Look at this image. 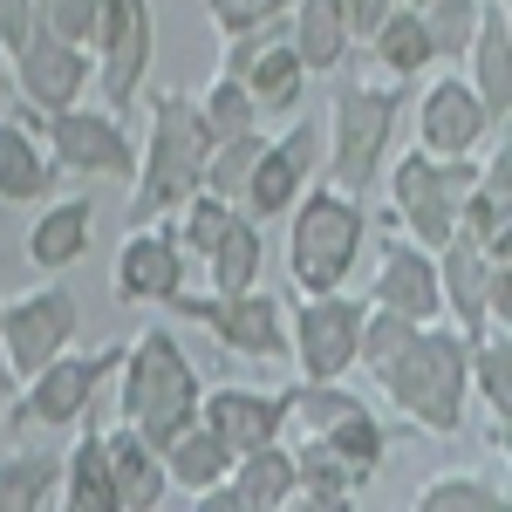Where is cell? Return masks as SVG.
Instances as JSON below:
<instances>
[{
	"instance_id": "cell-32",
	"label": "cell",
	"mask_w": 512,
	"mask_h": 512,
	"mask_svg": "<svg viewBox=\"0 0 512 512\" xmlns=\"http://www.w3.org/2000/svg\"><path fill=\"white\" fill-rule=\"evenodd\" d=\"M308 437H321L349 472H362V478H376V465H383V451H390V437H383V424H376V410L362 403V410H349V417H335L328 431H308Z\"/></svg>"
},
{
	"instance_id": "cell-3",
	"label": "cell",
	"mask_w": 512,
	"mask_h": 512,
	"mask_svg": "<svg viewBox=\"0 0 512 512\" xmlns=\"http://www.w3.org/2000/svg\"><path fill=\"white\" fill-rule=\"evenodd\" d=\"M362 246H369L362 198L335 192V185H301V198L287 205V280L301 294H335L355 274Z\"/></svg>"
},
{
	"instance_id": "cell-22",
	"label": "cell",
	"mask_w": 512,
	"mask_h": 512,
	"mask_svg": "<svg viewBox=\"0 0 512 512\" xmlns=\"http://www.w3.org/2000/svg\"><path fill=\"white\" fill-rule=\"evenodd\" d=\"M198 424H212L226 451H253L287 431V390H212L198 396Z\"/></svg>"
},
{
	"instance_id": "cell-6",
	"label": "cell",
	"mask_w": 512,
	"mask_h": 512,
	"mask_svg": "<svg viewBox=\"0 0 512 512\" xmlns=\"http://www.w3.org/2000/svg\"><path fill=\"white\" fill-rule=\"evenodd\" d=\"M403 96L396 89H376V82H349L335 96V130H328V185L335 192L362 198L383 171V151H390V130Z\"/></svg>"
},
{
	"instance_id": "cell-42",
	"label": "cell",
	"mask_w": 512,
	"mask_h": 512,
	"mask_svg": "<svg viewBox=\"0 0 512 512\" xmlns=\"http://www.w3.org/2000/svg\"><path fill=\"white\" fill-rule=\"evenodd\" d=\"M335 7H342V21H349V35H355V41H369V35H376V21L390 14L396 0H335Z\"/></svg>"
},
{
	"instance_id": "cell-29",
	"label": "cell",
	"mask_w": 512,
	"mask_h": 512,
	"mask_svg": "<svg viewBox=\"0 0 512 512\" xmlns=\"http://www.w3.org/2000/svg\"><path fill=\"white\" fill-rule=\"evenodd\" d=\"M55 499L69 512H117V492H110V458H103V431H89L69 444L62 458V478H55Z\"/></svg>"
},
{
	"instance_id": "cell-17",
	"label": "cell",
	"mask_w": 512,
	"mask_h": 512,
	"mask_svg": "<svg viewBox=\"0 0 512 512\" xmlns=\"http://www.w3.org/2000/svg\"><path fill=\"white\" fill-rule=\"evenodd\" d=\"M492 110L478 103V89L465 76H437L424 89V103H417V151H431V158H478L485 144H492Z\"/></svg>"
},
{
	"instance_id": "cell-9",
	"label": "cell",
	"mask_w": 512,
	"mask_h": 512,
	"mask_svg": "<svg viewBox=\"0 0 512 512\" xmlns=\"http://www.w3.org/2000/svg\"><path fill=\"white\" fill-rule=\"evenodd\" d=\"M123 362V342H103V349H82V355H55V362H41L35 376L21 383L14 396V424H41V431H62V424H82L89 417V403L96 390L117 376Z\"/></svg>"
},
{
	"instance_id": "cell-15",
	"label": "cell",
	"mask_w": 512,
	"mask_h": 512,
	"mask_svg": "<svg viewBox=\"0 0 512 512\" xmlns=\"http://www.w3.org/2000/svg\"><path fill=\"white\" fill-rule=\"evenodd\" d=\"M7 82L21 89L28 117H55V110L82 103V89H89V55H82L76 41L35 28V35L7 55Z\"/></svg>"
},
{
	"instance_id": "cell-31",
	"label": "cell",
	"mask_w": 512,
	"mask_h": 512,
	"mask_svg": "<svg viewBox=\"0 0 512 512\" xmlns=\"http://www.w3.org/2000/svg\"><path fill=\"white\" fill-rule=\"evenodd\" d=\"M362 485L369 478L349 472L321 437H301V451H294V499H308V506H349Z\"/></svg>"
},
{
	"instance_id": "cell-12",
	"label": "cell",
	"mask_w": 512,
	"mask_h": 512,
	"mask_svg": "<svg viewBox=\"0 0 512 512\" xmlns=\"http://www.w3.org/2000/svg\"><path fill=\"white\" fill-rule=\"evenodd\" d=\"M171 308L192 315V321H205L233 355H253V362H280V355H287L280 301L260 294V287H239V294H212V287H205V294H178Z\"/></svg>"
},
{
	"instance_id": "cell-37",
	"label": "cell",
	"mask_w": 512,
	"mask_h": 512,
	"mask_svg": "<svg viewBox=\"0 0 512 512\" xmlns=\"http://www.w3.org/2000/svg\"><path fill=\"white\" fill-rule=\"evenodd\" d=\"M417 21H424L437 55H465V41L478 28V0H431V7H417Z\"/></svg>"
},
{
	"instance_id": "cell-7",
	"label": "cell",
	"mask_w": 512,
	"mask_h": 512,
	"mask_svg": "<svg viewBox=\"0 0 512 512\" xmlns=\"http://www.w3.org/2000/svg\"><path fill=\"white\" fill-rule=\"evenodd\" d=\"M478 185V158H431V151H410L396 158L390 171V198H396V219L410 226V239L437 253L444 239L458 233V205Z\"/></svg>"
},
{
	"instance_id": "cell-26",
	"label": "cell",
	"mask_w": 512,
	"mask_h": 512,
	"mask_svg": "<svg viewBox=\"0 0 512 512\" xmlns=\"http://www.w3.org/2000/svg\"><path fill=\"white\" fill-rule=\"evenodd\" d=\"M287 14H294L287 41H294L301 69H308V76H328V69H342V55L355 48L349 21H342V7H335V0H294Z\"/></svg>"
},
{
	"instance_id": "cell-41",
	"label": "cell",
	"mask_w": 512,
	"mask_h": 512,
	"mask_svg": "<svg viewBox=\"0 0 512 512\" xmlns=\"http://www.w3.org/2000/svg\"><path fill=\"white\" fill-rule=\"evenodd\" d=\"M41 28V0H0V48L14 55L21 41Z\"/></svg>"
},
{
	"instance_id": "cell-16",
	"label": "cell",
	"mask_w": 512,
	"mask_h": 512,
	"mask_svg": "<svg viewBox=\"0 0 512 512\" xmlns=\"http://www.w3.org/2000/svg\"><path fill=\"white\" fill-rule=\"evenodd\" d=\"M226 76H239L246 96L260 110H280V117H294V103L308 89V69H301L294 41L274 35V21L267 28H246V35H226Z\"/></svg>"
},
{
	"instance_id": "cell-2",
	"label": "cell",
	"mask_w": 512,
	"mask_h": 512,
	"mask_svg": "<svg viewBox=\"0 0 512 512\" xmlns=\"http://www.w3.org/2000/svg\"><path fill=\"white\" fill-rule=\"evenodd\" d=\"M205 158H212V137L205 117L185 89H151V144L144 164L130 171L137 192H130V226H151L164 212H178L192 192H205Z\"/></svg>"
},
{
	"instance_id": "cell-23",
	"label": "cell",
	"mask_w": 512,
	"mask_h": 512,
	"mask_svg": "<svg viewBox=\"0 0 512 512\" xmlns=\"http://www.w3.org/2000/svg\"><path fill=\"white\" fill-rule=\"evenodd\" d=\"M465 62H472V89L478 103L492 110V123H506L512 110V21H506V0H478V28L465 41Z\"/></svg>"
},
{
	"instance_id": "cell-14",
	"label": "cell",
	"mask_w": 512,
	"mask_h": 512,
	"mask_svg": "<svg viewBox=\"0 0 512 512\" xmlns=\"http://www.w3.org/2000/svg\"><path fill=\"white\" fill-rule=\"evenodd\" d=\"M355 335H362V301L335 294H308L294 308V362L301 383H342L355 369Z\"/></svg>"
},
{
	"instance_id": "cell-18",
	"label": "cell",
	"mask_w": 512,
	"mask_h": 512,
	"mask_svg": "<svg viewBox=\"0 0 512 512\" xmlns=\"http://www.w3.org/2000/svg\"><path fill=\"white\" fill-rule=\"evenodd\" d=\"M117 294L130 308H171L185 294V246H178V226H130L117 253Z\"/></svg>"
},
{
	"instance_id": "cell-43",
	"label": "cell",
	"mask_w": 512,
	"mask_h": 512,
	"mask_svg": "<svg viewBox=\"0 0 512 512\" xmlns=\"http://www.w3.org/2000/svg\"><path fill=\"white\" fill-rule=\"evenodd\" d=\"M0 89H7V48H0Z\"/></svg>"
},
{
	"instance_id": "cell-27",
	"label": "cell",
	"mask_w": 512,
	"mask_h": 512,
	"mask_svg": "<svg viewBox=\"0 0 512 512\" xmlns=\"http://www.w3.org/2000/svg\"><path fill=\"white\" fill-rule=\"evenodd\" d=\"M164 451V478H171V485H178V492H212V485H219V478L233 472V451H226V444H219V431H212V424H185V431L171 437V444H158Z\"/></svg>"
},
{
	"instance_id": "cell-10",
	"label": "cell",
	"mask_w": 512,
	"mask_h": 512,
	"mask_svg": "<svg viewBox=\"0 0 512 512\" xmlns=\"http://www.w3.org/2000/svg\"><path fill=\"white\" fill-rule=\"evenodd\" d=\"M69 342H76V294L69 287H35V294L0 301V362L14 383H28Z\"/></svg>"
},
{
	"instance_id": "cell-44",
	"label": "cell",
	"mask_w": 512,
	"mask_h": 512,
	"mask_svg": "<svg viewBox=\"0 0 512 512\" xmlns=\"http://www.w3.org/2000/svg\"><path fill=\"white\" fill-rule=\"evenodd\" d=\"M403 7H431V0H403Z\"/></svg>"
},
{
	"instance_id": "cell-35",
	"label": "cell",
	"mask_w": 512,
	"mask_h": 512,
	"mask_svg": "<svg viewBox=\"0 0 512 512\" xmlns=\"http://www.w3.org/2000/svg\"><path fill=\"white\" fill-rule=\"evenodd\" d=\"M506 362H512L506 328H485V335H472V383H478V396H485V410H492V417H506V410H512V376H506Z\"/></svg>"
},
{
	"instance_id": "cell-20",
	"label": "cell",
	"mask_w": 512,
	"mask_h": 512,
	"mask_svg": "<svg viewBox=\"0 0 512 512\" xmlns=\"http://www.w3.org/2000/svg\"><path fill=\"white\" fill-rule=\"evenodd\" d=\"M294 499V451L287 444H253L239 451L233 472L219 478L212 492H198V506H219V512H274Z\"/></svg>"
},
{
	"instance_id": "cell-30",
	"label": "cell",
	"mask_w": 512,
	"mask_h": 512,
	"mask_svg": "<svg viewBox=\"0 0 512 512\" xmlns=\"http://www.w3.org/2000/svg\"><path fill=\"white\" fill-rule=\"evenodd\" d=\"M55 192V158L35 144L28 123H0V198L7 205H35Z\"/></svg>"
},
{
	"instance_id": "cell-1",
	"label": "cell",
	"mask_w": 512,
	"mask_h": 512,
	"mask_svg": "<svg viewBox=\"0 0 512 512\" xmlns=\"http://www.w3.org/2000/svg\"><path fill=\"white\" fill-rule=\"evenodd\" d=\"M369 376L383 383V396L410 424H424L431 437H458L465 431V396H472V335L417 321Z\"/></svg>"
},
{
	"instance_id": "cell-4",
	"label": "cell",
	"mask_w": 512,
	"mask_h": 512,
	"mask_svg": "<svg viewBox=\"0 0 512 512\" xmlns=\"http://www.w3.org/2000/svg\"><path fill=\"white\" fill-rule=\"evenodd\" d=\"M123 390H117V417L130 431H144L151 444H171L198 417V369L178 349L171 328H144L137 342H123Z\"/></svg>"
},
{
	"instance_id": "cell-8",
	"label": "cell",
	"mask_w": 512,
	"mask_h": 512,
	"mask_svg": "<svg viewBox=\"0 0 512 512\" xmlns=\"http://www.w3.org/2000/svg\"><path fill=\"white\" fill-rule=\"evenodd\" d=\"M96 89L110 110H130L144 96V76H151V55H158V14L151 0H96Z\"/></svg>"
},
{
	"instance_id": "cell-25",
	"label": "cell",
	"mask_w": 512,
	"mask_h": 512,
	"mask_svg": "<svg viewBox=\"0 0 512 512\" xmlns=\"http://www.w3.org/2000/svg\"><path fill=\"white\" fill-rule=\"evenodd\" d=\"M89 233H96V205L89 198H48L28 226V260L41 274H69L82 253H89Z\"/></svg>"
},
{
	"instance_id": "cell-11",
	"label": "cell",
	"mask_w": 512,
	"mask_h": 512,
	"mask_svg": "<svg viewBox=\"0 0 512 512\" xmlns=\"http://www.w3.org/2000/svg\"><path fill=\"white\" fill-rule=\"evenodd\" d=\"M41 144L62 171H82V178H130L137 171V144L123 137L117 110H89V103H69L55 117H41Z\"/></svg>"
},
{
	"instance_id": "cell-34",
	"label": "cell",
	"mask_w": 512,
	"mask_h": 512,
	"mask_svg": "<svg viewBox=\"0 0 512 512\" xmlns=\"http://www.w3.org/2000/svg\"><path fill=\"white\" fill-rule=\"evenodd\" d=\"M198 117H205V137L219 144V137H239V130H253V123H260V103L246 96V82H239V76H226V69H219V82L198 96Z\"/></svg>"
},
{
	"instance_id": "cell-39",
	"label": "cell",
	"mask_w": 512,
	"mask_h": 512,
	"mask_svg": "<svg viewBox=\"0 0 512 512\" xmlns=\"http://www.w3.org/2000/svg\"><path fill=\"white\" fill-rule=\"evenodd\" d=\"M294 0H205V14L219 21V35H246V28H267L280 21Z\"/></svg>"
},
{
	"instance_id": "cell-33",
	"label": "cell",
	"mask_w": 512,
	"mask_h": 512,
	"mask_svg": "<svg viewBox=\"0 0 512 512\" xmlns=\"http://www.w3.org/2000/svg\"><path fill=\"white\" fill-rule=\"evenodd\" d=\"M55 478H62V458H41V451H14L0 458V512H35L55 499Z\"/></svg>"
},
{
	"instance_id": "cell-13",
	"label": "cell",
	"mask_w": 512,
	"mask_h": 512,
	"mask_svg": "<svg viewBox=\"0 0 512 512\" xmlns=\"http://www.w3.org/2000/svg\"><path fill=\"white\" fill-rule=\"evenodd\" d=\"M315 151H321L315 117H294L280 137H267V144H260V158H253V171H246V185H239L233 205L246 212V219H280V212L301 198V185H308Z\"/></svg>"
},
{
	"instance_id": "cell-38",
	"label": "cell",
	"mask_w": 512,
	"mask_h": 512,
	"mask_svg": "<svg viewBox=\"0 0 512 512\" xmlns=\"http://www.w3.org/2000/svg\"><path fill=\"white\" fill-rule=\"evenodd\" d=\"M485 506H506V492L485 478H431L417 492V512H485Z\"/></svg>"
},
{
	"instance_id": "cell-36",
	"label": "cell",
	"mask_w": 512,
	"mask_h": 512,
	"mask_svg": "<svg viewBox=\"0 0 512 512\" xmlns=\"http://www.w3.org/2000/svg\"><path fill=\"white\" fill-rule=\"evenodd\" d=\"M260 123L253 130H239V137H219L212 144V158H205V192L219 198H239V185H246V171H253V158H260Z\"/></svg>"
},
{
	"instance_id": "cell-21",
	"label": "cell",
	"mask_w": 512,
	"mask_h": 512,
	"mask_svg": "<svg viewBox=\"0 0 512 512\" xmlns=\"http://www.w3.org/2000/svg\"><path fill=\"white\" fill-rule=\"evenodd\" d=\"M437 260V294H444V315L458 321V335H485L492 321H485V280H492V260L499 253H485L465 226L444 239L431 253Z\"/></svg>"
},
{
	"instance_id": "cell-19",
	"label": "cell",
	"mask_w": 512,
	"mask_h": 512,
	"mask_svg": "<svg viewBox=\"0 0 512 512\" xmlns=\"http://www.w3.org/2000/svg\"><path fill=\"white\" fill-rule=\"evenodd\" d=\"M369 301L403 321H437L444 294H437V260L417 239H383L376 246V274H369Z\"/></svg>"
},
{
	"instance_id": "cell-5",
	"label": "cell",
	"mask_w": 512,
	"mask_h": 512,
	"mask_svg": "<svg viewBox=\"0 0 512 512\" xmlns=\"http://www.w3.org/2000/svg\"><path fill=\"white\" fill-rule=\"evenodd\" d=\"M178 246H192L205 260V287L212 294H239L260 287V219H246L233 198L219 192H192L178 205Z\"/></svg>"
},
{
	"instance_id": "cell-24",
	"label": "cell",
	"mask_w": 512,
	"mask_h": 512,
	"mask_svg": "<svg viewBox=\"0 0 512 512\" xmlns=\"http://www.w3.org/2000/svg\"><path fill=\"white\" fill-rule=\"evenodd\" d=\"M103 458H110V492H117V512H151L171 492V478H164V451L151 444L144 431H103Z\"/></svg>"
},
{
	"instance_id": "cell-28",
	"label": "cell",
	"mask_w": 512,
	"mask_h": 512,
	"mask_svg": "<svg viewBox=\"0 0 512 512\" xmlns=\"http://www.w3.org/2000/svg\"><path fill=\"white\" fill-rule=\"evenodd\" d=\"M369 55H376V69H383L390 82H417L437 62V48H431V35H424V21H417V7H403V0L376 21Z\"/></svg>"
},
{
	"instance_id": "cell-40",
	"label": "cell",
	"mask_w": 512,
	"mask_h": 512,
	"mask_svg": "<svg viewBox=\"0 0 512 512\" xmlns=\"http://www.w3.org/2000/svg\"><path fill=\"white\" fill-rule=\"evenodd\" d=\"M41 28L76 41V48H89V35H96V0H41Z\"/></svg>"
}]
</instances>
